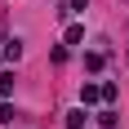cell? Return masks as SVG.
Here are the masks:
<instances>
[{
	"label": "cell",
	"instance_id": "6da1fadb",
	"mask_svg": "<svg viewBox=\"0 0 129 129\" xmlns=\"http://www.w3.org/2000/svg\"><path fill=\"white\" fill-rule=\"evenodd\" d=\"M98 98H103V89L85 80V85H80V107H89V103H98Z\"/></svg>",
	"mask_w": 129,
	"mask_h": 129
},
{
	"label": "cell",
	"instance_id": "7a4b0ae2",
	"mask_svg": "<svg viewBox=\"0 0 129 129\" xmlns=\"http://www.w3.org/2000/svg\"><path fill=\"white\" fill-rule=\"evenodd\" d=\"M85 120H89V111H85V107L67 111V129H85Z\"/></svg>",
	"mask_w": 129,
	"mask_h": 129
},
{
	"label": "cell",
	"instance_id": "3957f363",
	"mask_svg": "<svg viewBox=\"0 0 129 129\" xmlns=\"http://www.w3.org/2000/svg\"><path fill=\"white\" fill-rule=\"evenodd\" d=\"M0 53H5L9 62H18V58H22V40H5V49H0Z\"/></svg>",
	"mask_w": 129,
	"mask_h": 129
},
{
	"label": "cell",
	"instance_id": "277c9868",
	"mask_svg": "<svg viewBox=\"0 0 129 129\" xmlns=\"http://www.w3.org/2000/svg\"><path fill=\"white\" fill-rule=\"evenodd\" d=\"M103 62H107V53H103V49H93V53H85V67H89V71H98Z\"/></svg>",
	"mask_w": 129,
	"mask_h": 129
},
{
	"label": "cell",
	"instance_id": "5b68a950",
	"mask_svg": "<svg viewBox=\"0 0 129 129\" xmlns=\"http://www.w3.org/2000/svg\"><path fill=\"white\" fill-rule=\"evenodd\" d=\"M80 40H85V27L71 22V27H67V45H80Z\"/></svg>",
	"mask_w": 129,
	"mask_h": 129
},
{
	"label": "cell",
	"instance_id": "8992f818",
	"mask_svg": "<svg viewBox=\"0 0 129 129\" xmlns=\"http://www.w3.org/2000/svg\"><path fill=\"white\" fill-rule=\"evenodd\" d=\"M13 93V71H0V98H9Z\"/></svg>",
	"mask_w": 129,
	"mask_h": 129
},
{
	"label": "cell",
	"instance_id": "52a82bcc",
	"mask_svg": "<svg viewBox=\"0 0 129 129\" xmlns=\"http://www.w3.org/2000/svg\"><path fill=\"white\" fill-rule=\"evenodd\" d=\"M116 120H120V116L111 111V107H107V111H98V125H103V129H116Z\"/></svg>",
	"mask_w": 129,
	"mask_h": 129
},
{
	"label": "cell",
	"instance_id": "ba28073f",
	"mask_svg": "<svg viewBox=\"0 0 129 129\" xmlns=\"http://www.w3.org/2000/svg\"><path fill=\"white\" fill-rule=\"evenodd\" d=\"M13 116H18V111H13L9 103H0V125H13Z\"/></svg>",
	"mask_w": 129,
	"mask_h": 129
},
{
	"label": "cell",
	"instance_id": "9c48e42d",
	"mask_svg": "<svg viewBox=\"0 0 129 129\" xmlns=\"http://www.w3.org/2000/svg\"><path fill=\"white\" fill-rule=\"evenodd\" d=\"M85 5H89V0H71V5H67V9H71V13H76V9H85Z\"/></svg>",
	"mask_w": 129,
	"mask_h": 129
},
{
	"label": "cell",
	"instance_id": "30bf717a",
	"mask_svg": "<svg viewBox=\"0 0 129 129\" xmlns=\"http://www.w3.org/2000/svg\"><path fill=\"white\" fill-rule=\"evenodd\" d=\"M0 58H5V53H0Z\"/></svg>",
	"mask_w": 129,
	"mask_h": 129
}]
</instances>
